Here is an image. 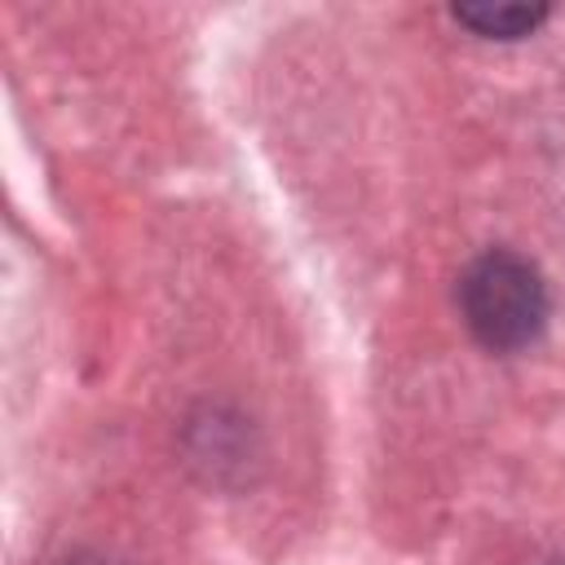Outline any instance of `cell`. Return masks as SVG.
I'll use <instances>...</instances> for the list:
<instances>
[{
	"instance_id": "6da1fadb",
	"label": "cell",
	"mask_w": 565,
	"mask_h": 565,
	"mask_svg": "<svg viewBox=\"0 0 565 565\" xmlns=\"http://www.w3.org/2000/svg\"><path fill=\"white\" fill-rule=\"evenodd\" d=\"M459 309L468 331L490 353H516L547 327V282L539 265L516 252H486L459 278Z\"/></svg>"
},
{
	"instance_id": "7a4b0ae2",
	"label": "cell",
	"mask_w": 565,
	"mask_h": 565,
	"mask_svg": "<svg viewBox=\"0 0 565 565\" xmlns=\"http://www.w3.org/2000/svg\"><path fill=\"white\" fill-rule=\"evenodd\" d=\"M450 13L486 40H521L547 22V4H455Z\"/></svg>"
},
{
	"instance_id": "3957f363",
	"label": "cell",
	"mask_w": 565,
	"mask_h": 565,
	"mask_svg": "<svg viewBox=\"0 0 565 565\" xmlns=\"http://www.w3.org/2000/svg\"><path fill=\"white\" fill-rule=\"evenodd\" d=\"M552 565H565V561H552Z\"/></svg>"
}]
</instances>
